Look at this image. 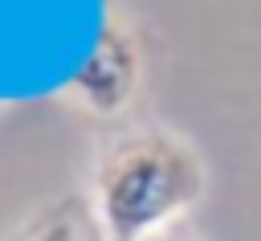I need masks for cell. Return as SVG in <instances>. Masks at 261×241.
<instances>
[{
  "mask_svg": "<svg viewBox=\"0 0 261 241\" xmlns=\"http://www.w3.org/2000/svg\"><path fill=\"white\" fill-rule=\"evenodd\" d=\"M208 172L200 151L163 131H130L106 147L94 172V221L102 241H147L196 208Z\"/></svg>",
  "mask_w": 261,
  "mask_h": 241,
  "instance_id": "1",
  "label": "cell"
},
{
  "mask_svg": "<svg viewBox=\"0 0 261 241\" xmlns=\"http://www.w3.org/2000/svg\"><path fill=\"white\" fill-rule=\"evenodd\" d=\"M143 82V45L135 25L106 20L94 37L90 57L65 82V98L94 118H118Z\"/></svg>",
  "mask_w": 261,
  "mask_h": 241,
  "instance_id": "2",
  "label": "cell"
},
{
  "mask_svg": "<svg viewBox=\"0 0 261 241\" xmlns=\"http://www.w3.org/2000/svg\"><path fill=\"white\" fill-rule=\"evenodd\" d=\"M29 241H102V233H98V221H94L77 200H69V204H61L57 212H49V216L29 233Z\"/></svg>",
  "mask_w": 261,
  "mask_h": 241,
  "instance_id": "3",
  "label": "cell"
},
{
  "mask_svg": "<svg viewBox=\"0 0 261 241\" xmlns=\"http://www.w3.org/2000/svg\"><path fill=\"white\" fill-rule=\"evenodd\" d=\"M147 241H188V237H179V233H155V237H147Z\"/></svg>",
  "mask_w": 261,
  "mask_h": 241,
  "instance_id": "4",
  "label": "cell"
}]
</instances>
